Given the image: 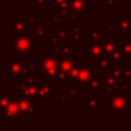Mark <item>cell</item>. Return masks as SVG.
I'll return each instance as SVG.
<instances>
[{
  "instance_id": "obj_30",
  "label": "cell",
  "mask_w": 131,
  "mask_h": 131,
  "mask_svg": "<svg viewBox=\"0 0 131 131\" xmlns=\"http://www.w3.org/2000/svg\"><path fill=\"white\" fill-rule=\"evenodd\" d=\"M123 56H130L131 55V42H124L121 46Z\"/></svg>"
},
{
  "instance_id": "obj_4",
  "label": "cell",
  "mask_w": 131,
  "mask_h": 131,
  "mask_svg": "<svg viewBox=\"0 0 131 131\" xmlns=\"http://www.w3.org/2000/svg\"><path fill=\"white\" fill-rule=\"evenodd\" d=\"M21 116V111L20 106L18 103V98L17 99H10L9 103L7 104L5 112L0 115L1 118L4 119L5 122H12L16 117Z\"/></svg>"
},
{
  "instance_id": "obj_10",
  "label": "cell",
  "mask_w": 131,
  "mask_h": 131,
  "mask_svg": "<svg viewBox=\"0 0 131 131\" xmlns=\"http://www.w3.org/2000/svg\"><path fill=\"white\" fill-rule=\"evenodd\" d=\"M120 88V85L115 83V79L107 75H103L102 76V93L103 94H111L112 96L116 95L117 93V90H119Z\"/></svg>"
},
{
  "instance_id": "obj_12",
  "label": "cell",
  "mask_w": 131,
  "mask_h": 131,
  "mask_svg": "<svg viewBox=\"0 0 131 131\" xmlns=\"http://www.w3.org/2000/svg\"><path fill=\"white\" fill-rule=\"evenodd\" d=\"M93 74V67L92 66H87V67H80L78 76L75 80L76 83L78 84H89Z\"/></svg>"
},
{
  "instance_id": "obj_3",
  "label": "cell",
  "mask_w": 131,
  "mask_h": 131,
  "mask_svg": "<svg viewBox=\"0 0 131 131\" xmlns=\"http://www.w3.org/2000/svg\"><path fill=\"white\" fill-rule=\"evenodd\" d=\"M107 105L113 113H125L129 107V99L125 94L114 95L112 98L107 100Z\"/></svg>"
},
{
  "instance_id": "obj_27",
  "label": "cell",
  "mask_w": 131,
  "mask_h": 131,
  "mask_svg": "<svg viewBox=\"0 0 131 131\" xmlns=\"http://www.w3.org/2000/svg\"><path fill=\"white\" fill-rule=\"evenodd\" d=\"M112 77L115 80H122L123 74H122V68L120 66H113L112 67Z\"/></svg>"
},
{
  "instance_id": "obj_34",
  "label": "cell",
  "mask_w": 131,
  "mask_h": 131,
  "mask_svg": "<svg viewBox=\"0 0 131 131\" xmlns=\"http://www.w3.org/2000/svg\"><path fill=\"white\" fill-rule=\"evenodd\" d=\"M123 57V54H122V50H121V47H116L115 51L113 52L112 54V59L114 61H120Z\"/></svg>"
},
{
  "instance_id": "obj_18",
  "label": "cell",
  "mask_w": 131,
  "mask_h": 131,
  "mask_svg": "<svg viewBox=\"0 0 131 131\" xmlns=\"http://www.w3.org/2000/svg\"><path fill=\"white\" fill-rule=\"evenodd\" d=\"M55 13L59 17H62V18H66V19H71V13H70V10H69L68 1L56 5L55 6Z\"/></svg>"
},
{
  "instance_id": "obj_46",
  "label": "cell",
  "mask_w": 131,
  "mask_h": 131,
  "mask_svg": "<svg viewBox=\"0 0 131 131\" xmlns=\"http://www.w3.org/2000/svg\"><path fill=\"white\" fill-rule=\"evenodd\" d=\"M130 15H131V10H130Z\"/></svg>"
},
{
  "instance_id": "obj_14",
  "label": "cell",
  "mask_w": 131,
  "mask_h": 131,
  "mask_svg": "<svg viewBox=\"0 0 131 131\" xmlns=\"http://www.w3.org/2000/svg\"><path fill=\"white\" fill-rule=\"evenodd\" d=\"M19 87V95L18 97H37L38 91H39V86L36 84L34 85H25V86H18Z\"/></svg>"
},
{
  "instance_id": "obj_38",
  "label": "cell",
  "mask_w": 131,
  "mask_h": 131,
  "mask_svg": "<svg viewBox=\"0 0 131 131\" xmlns=\"http://www.w3.org/2000/svg\"><path fill=\"white\" fill-rule=\"evenodd\" d=\"M131 78V69L130 68H126L123 72V78L122 80H127Z\"/></svg>"
},
{
  "instance_id": "obj_13",
  "label": "cell",
  "mask_w": 131,
  "mask_h": 131,
  "mask_svg": "<svg viewBox=\"0 0 131 131\" xmlns=\"http://www.w3.org/2000/svg\"><path fill=\"white\" fill-rule=\"evenodd\" d=\"M9 28L14 30V34H13L14 37L19 36V35H26L29 30L28 24L26 23L25 19H16L14 23L9 25Z\"/></svg>"
},
{
  "instance_id": "obj_35",
  "label": "cell",
  "mask_w": 131,
  "mask_h": 131,
  "mask_svg": "<svg viewBox=\"0 0 131 131\" xmlns=\"http://www.w3.org/2000/svg\"><path fill=\"white\" fill-rule=\"evenodd\" d=\"M57 79L60 81V84L61 85H63L64 83H66V81L67 80H69V78H68V74L66 73V72H63V71H58V73H57Z\"/></svg>"
},
{
  "instance_id": "obj_31",
  "label": "cell",
  "mask_w": 131,
  "mask_h": 131,
  "mask_svg": "<svg viewBox=\"0 0 131 131\" xmlns=\"http://www.w3.org/2000/svg\"><path fill=\"white\" fill-rule=\"evenodd\" d=\"M88 34H89V37H91L94 41H101V39L103 38L101 33H99L98 31H96L94 29H91V28L88 29Z\"/></svg>"
},
{
  "instance_id": "obj_5",
  "label": "cell",
  "mask_w": 131,
  "mask_h": 131,
  "mask_svg": "<svg viewBox=\"0 0 131 131\" xmlns=\"http://www.w3.org/2000/svg\"><path fill=\"white\" fill-rule=\"evenodd\" d=\"M69 3V10L71 19H79L80 14L87 9V0H67Z\"/></svg>"
},
{
  "instance_id": "obj_15",
  "label": "cell",
  "mask_w": 131,
  "mask_h": 131,
  "mask_svg": "<svg viewBox=\"0 0 131 131\" xmlns=\"http://www.w3.org/2000/svg\"><path fill=\"white\" fill-rule=\"evenodd\" d=\"M101 43H102V50H103V55L108 57L112 56L113 52L116 49V44H117V39L116 38H112V39H105L102 38L101 39Z\"/></svg>"
},
{
  "instance_id": "obj_24",
  "label": "cell",
  "mask_w": 131,
  "mask_h": 131,
  "mask_svg": "<svg viewBox=\"0 0 131 131\" xmlns=\"http://www.w3.org/2000/svg\"><path fill=\"white\" fill-rule=\"evenodd\" d=\"M110 66H111V61L107 59L106 56H102L97 60V70L98 71H106Z\"/></svg>"
},
{
  "instance_id": "obj_2",
  "label": "cell",
  "mask_w": 131,
  "mask_h": 131,
  "mask_svg": "<svg viewBox=\"0 0 131 131\" xmlns=\"http://www.w3.org/2000/svg\"><path fill=\"white\" fill-rule=\"evenodd\" d=\"M32 43L33 40L31 37L27 35H19L14 37V51L23 57H27L28 54L33 50L32 49Z\"/></svg>"
},
{
  "instance_id": "obj_29",
  "label": "cell",
  "mask_w": 131,
  "mask_h": 131,
  "mask_svg": "<svg viewBox=\"0 0 131 131\" xmlns=\"http://www.w3.org/2000/svg\"><path fill=\"white\" fill-rule=\"evenodd\" d=\"M25 20L28 24L29 29H34L37 25V15L36 14H29Z\"/></svg>"
},
{
  "instance_id": "obj_17",
  "label": "cell",
  "mask_w": 131,
  "mask_h": 131,
  "mask_svg": "<svg viewBox=\"0 0 131 131\" xmlns=\"http://www.w3.org/2000/svg\"><path fill=\"white\" fill-rule=\"evenodd\" d=\"M84 37V29L79 27V26H75L74 28L71 29V35H70V42L71 43H79L80 40Z\"/></svg>"
},
{
  "instance_id": "obj_26",
  "label": "cell",
  "mask_w": 131,
  "mask_h": 131,
  "mask_svg": "<svg viewBox=\"0 0 131 131\" xmlns=\"http://www.w3.org/2000/svg\"><path fill=\"white\" fill-rule=\"evenodd\" d=\"M27 67L29 68L30 71H42L43 63L42 60H29Z\"/></svg>"
},
{
  "instance_id": "obj_1",
  "label": "cell",
  "mask_w": 131,
  "mask_h": 131,
  "mask_svg": "<svg viewBox=\"0 0 131 131\" xmlns=\"http://www.w3.org/2000/svg\"><path fill=\"white\" fill-rule=\"evenodd\" d=\"M52 51H47L46 55L42 56L41 60L43 63L42 73L45 75L48 79H57V73L59 71L58 69V62L56 56H52Z\"/></svg>"
},
{
  "instance_id": "obj_40",
  "label": "cell",
  "mask_w": 131,
  "mask_h": 131,
  "mask_svg": "<svg viewBox=\"0 0 131 131\" xmlns=\"http://www.w3.org/2000/svg\"><path fill=\"white\" fill-rule=\"evenodd\" d=\"M63 2H67V0H51L50 4H51L52 6H56V5L61 4V3H63Z\"/></svg>"
},
{
  "instance_id": "obj_11",
  "label": "cell",
  "mask_w": 131,
  "mask_h": 131,
  "mask_svg": "<svg viewBox=\"0 0 131 131\" xmlns=\"http://www.w3.org/2000/svg\"><path fill=\"white\" fill-rule=\"evenodd\" d=\"M56 56V55H55ZM57 58V62H58V69L60 71H63L66 73H68L69 71H71L74 67L80 66V62L76 59H74L73 57L69 56V55H64V56H56Z\"/></svg>"
},
{
  "instance_id": "obj_37",
  "label": "cell",
  "mask_w": 131,
  "mask_h": 131,
  "mask_svg": "<svg viewBox=\"0 0 131 131\" xmlns=\"http://www.w3.org/2000/svg\"><path fill=\"white\" fill-rule=\"evenodd\" d=\"M117 24L115 25V24H108L107 26H106V31H107V33L108 34H116V32H117Z\"/></svg>"
},
{
  "instance_id": "obj_25",
  "label": "cell",
  "mask_w": 131,
  "mask_h": 131,
  "mask_svg": "<svg viewBox=\"0 0 131 131\" xmlns=\"http://www.w3.org/2000/svg\"><path fill=\"white\" fill-rule=\"evenodd\" d=\"M55 33L60 41H67L68 39H70L71 29H57Z\"/></svg>"
},
{
  "instance_id": "obj_28",
  "label": "cell",
  "mask_w": 131,
  "mask_h": 131,
  "mask_svg": "<svg viewBox=\"0 0 131 131\" xmlns=\"http://www.w3.org/2000/svg\"><path fill=\"white\" fill-rule=\"evenodd\" d=\"M10 101V97L9 95H1L0 96V115H2L5 112V108L7 106V104Z\"/></svg>"
},
{
  "instance_id": "obj_22",
  "label": "cell",
  "mask_w": 131,
  "mask_h": 131,
  "mask_svg": "<svg viewBox=\"0 0 131 131\" xmlns=\"http://www.w3.org/2000/svg\"><path fill=\"white\" fill-rule=\"evenodd\" d=\"M116 24H117L118 28H119L122 32H124V33H126V34H129V33H130V30H131V21H130L129 19L118 18L117 21H116Z\"/></svg>"
},
{
  "instance_id": "obj_23",
  "label": "cell",
  "mask_w": 131,
  "mask_h": 131,
  "mask_svg": "<svg viewBox=\"0 0 131 131\" xmlns=\"http://www.w3.org/2000/svg\"><path fill=\"white\" fill-rule=\"evenodd\" d=\"M46 29H47L46 24H37L36 27L34 28V32L38 38H44L46 36Z\"/></svg>"
},
{
  "instance_id": "obj_19",
  "label": "cell",
  "mask_w": 131,
  "mask_h": 131,
  "mask_svg": "<svg viewBox=\"0 0 131 131\" xmlns=\"http://www.w3.org/2000/svg\"><path fill=\"white\" fill-rule=\"evenodd\" d=\"M93 94H94L93 92L92 93H89L88 97L83 100V106L85 108H87L89 113H92L95 107H98L97 106L98 105V100L93 97Z\"/></svg>"
},
{
  "instance_id": "obj_16",
  "label": "cell",
  "mask_w": 131,
  "mask_h": 131,
  "mask_svg": "<svg viewBox=\"0 0 131 131\" xmlns=\"http://www.w3.org/2000/svg\"><path fill=\"white\" fill-rule=\"evenodd\" d=\"M56 93V90L51 88L50 84H43L41 86H39V91H38V95L37 98H51V95Z\"/></svg>"
},
{
  "instance_id": "obj_43",
  "label": "cell",
  "mask_w": 131,
  "mask_h": 131,
  "mask_svg": "<svg viewBox=\"0 0 131 131\" xmlns=\"http://www.w3.org/2000/svg\"><path fill=\"white\" fill-rule=\"evenodd\" d=\"M70 97H69V95L64 92V93H61L60 94V102H64L67 99H69Z\"/></svg>"
},
{
  "instance_id": "obj_20",
  "label": "cell",
  "mask_w": 131,
  "mask_h": 131,
  "mask_svg": "<svg viewBox=\"0 0 131 131\" xmlns=\"http://www.w3.org/2000/svg\"><path fill=\"white\" fill-rule=\"evenodd\" d=\"M37 79H38V76L37 75H30L29 73L28 74H25V75H23V78L18 80V84H19L18 86L34 85V84H36Z\"/></svg>"
},
{
  "instance_id": "obj_6",
  "label": "cell",
  "mask_w": 131,
  "mask_h": 131,
  "mask_svg": "<svg viewBox=\"0 0 131 131\" xmlns=\"http://www.w3.org/2000/svg\"><path fill=\"white\" fill-rule=\"evenodd\" d=\"M50 45H51V51L56 56L70 55L72 52L75 51V47L71 45V42L57 41V42H51Z\"/></svg>"
},
{
  "instance_id": "obj_39",
  "label": "cell",
  "mask_w": 131,
  "mask_h": 131,
  "mask_svg": "<svg viewBox=\"0 0 131 131\" xmlns=\"http://www.w3.org/2000/svg\"><path fill=\"white\" fill-rule=\"evenodd\" d=\"M46 2H47V0H32V4L33 5H37V6L44 5Z\"/></svg>"
},
{
  "instance_id": "obj_32",
  "label": "cell",
  "mask_w": 131,
  "mask_h": 131,
  "mask_svg": "<svg viewBox=\"0 0 131 131\" xmlns=\"http://www.w3.org/2000/svg\"><path fill=\"white\" fill-rule=\"evenodd\" d=\"M66 93L69 95L70 98H75V99H78L79 98V93H78L77 89L75 88V85L74 84H71L70 85V88L66 90Z\"/></svg>"
},
{
  "instance_id": "obj_7",
  "label": "cell",
  "mask_w": 131,
  "mask_h": 131,
  "mask_svg": "<svg viewBox=\"0 0 131 131\" xmlns=\"http://www.w3.org/2000/svg\"><path fill=\"white\" fill-rule=\"evenodd\" d=\"M5 71H8L14 80H19V77L21 75H25V74H28L29 73V68L28 67H25L24 66V62L23 61H19V60H11L9 61V64L6 66L5 68Z\"/></svg>"
},
{
  "instance_id": "obj_36",
  "label": "cell",
  "mask_w": 131,
  "mask_h": 131,
  "mask_svg": "<svg viewBox=\"0 0 131 131\" xmlns=\"http://www.w3.org/2000/svg\"><path fill=\"white\" fill-rule=\"evenodd\" d=\"M116 1H117V0H103V1H102V5L106 6V8H107L108 10H112L113 7H114L115 4H116Z\"/></svg>"
},
{
  "instance_id": "obj_42",
  "label": "cell",
  "mask_w": 131,
  "mask_h": 131,
  "mask_svg": "<svg viewBox=\"0 0 131 131\" xmlns=\"http://www.w3.org/2000/svg\"><path fill=\"white\" fill-rule=\"evenodd\" d=\"M51 21H52L53 24H59V16H58L57 14L52 15V17H51Z\"/></svg>"
},
{
  "instance_id": "obj_8",
  "label": "cell",
  "mask_w": 131,
  "mask_h": 131,
  "mask_svg": "<svg viewBox=\"0 0 131 131\" xmlns=\"http://www.w3.org/2000/svg\"><path fill=\"white\" fill-rule=\"evenodd\" d=\"M18 103L21 111V116L32 117L33 114L36 113L38 104L33 102L31 97H18Z\"/></svg>"
},
{
  "instance_id": "obj_44",
  "label": "cell",
  "mask_w": 131,
  "mask_h": 131,
  "mask_svg": "<svg viewBox=\"0 0 131 131\" xmlns=\"http://www.w3.org/2000/svg\"><path fill=\"white\" fill-rule=\"evenodd\" d=\"M129 90L131 91V81H130V83H129Z\"/></svg>"
},
{
  "instance_id": "obj_33",
  "label": "cell",
  "mask_w": 131,
  "mask_h": 131,
  "mask_svg": "<svg viewBox=\"0 0 131 131\" xmlns=\"http://www.w3.org/2000/svg\"><path fill=\"white\" fill-rule=\"evenodd\" d=\"M79 70H80V66H77V67H74L71 71H69L67 74H68V78L69 80H76L77 76H78V73H79Z\"/></svg>"
},
{
  "instance_id": "obj_21",
  "label": "cell",
  "mask_w": 131,
  "mask_h": 131,
  "mask_svg": "<svg viewBox=\"0 0 131 131\" xmlns=\"http://www.w3.org/2000/svg\"><path fill=\"white\" fill-rule=\"evenodd\" d=\"M89 87L91 88V90H92V92L94 94L98 93V90L102 88V79L100 80L98 78V76L92 75V78H91V80L89 82Z\"/></svg>"
},
{
  "instance_id": "obj_41",
  "label": "cell",
  "mask_w": 131,
  "mask_h": 131,
  "mask_svg": "<svg viewBox=\"0 0 131 131\" xmlns=\"http://www.w3.org/2000/svg\"><path fill=\"white\" fill-rule=\"evenodd\" d=\"M129 90V84H124L123 86H121V92L122 94H126V91Z\"/></svg>"
},
{
  "instance_id": "obj_9",
  "label": "cell",
  "mask_w": 131,
  "mask_h": 131,
  "mask_svg": "<svg viewBox=\"0 0 131 131\" xmlns=\"http://www.w3.org/2000/svg\"><path fill=\"white\" fill-rule=\"evenodd\" d=\"M88 54H89V56L92 57V59L94 61H97L100 57L104 56L101 41H94L91 37H89V39H88Z\"/></svg>"
},
{
  "instance_id": "obj_45",
  "label": "cell",
  "mask_w": 131,
  "mask_h": 131,
  "mask_svg": "<svg viewBox=\"0 0 131 131\" xmlns=\"http://www.w3.org/2000/svg\"><path fill=\"white\" fill-rule=\"evenodd\" d=\"M90 1H98V0H90Z\"/></svg>"
}]
</instances>
